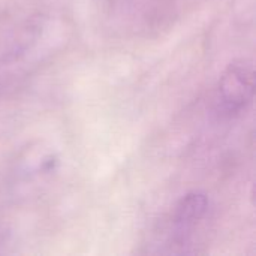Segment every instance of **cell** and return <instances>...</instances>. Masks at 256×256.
<instances>
[{
    "mask_svg": "<svg viewBox=\"0 0 256 256\" xmlns=\"http://www.w3.org/2000/svg\"><path fill=\"white\" fill-rule=\"evenodd\" d=\"M255 93V68L249 58L231 62L222 72L214 98L213 110L219 120H236L252 105Z\"/></svg>",
    "mask_w": 256,
    "mask_h": 256,
    "instance_id": "obj_3",
    "label": "cell"
},
{
    "mask_svg": "<svg viewBox=\"0 0 256 256\" xmlns=\"http://www.w3.org/2000/svg\"><path fill=\"white\" fill-rule=\"evenodd\" d=\"M212 219L213 204L206 192L194 190L183 195L171 212L162 254L195 255L204 252L202 246Z\"/></svg>",
    "mask_w": 256,
    "mask_h": 256,
    "instance_id": "obj_2",
    "label": "cell"
},
{
    "mask_svg": "<svg viewBox=\"0 0 256 256\" xmlns=\"http://www.w3.org/2000/svg\"><path fill=\"white\" fill-rule=\"evenodd\" d=\"M63 27L52 18L27 21L0 52V90L45 62L62 42Z\"/></svg>",
    "mask_w": 256,
    "mask_h": 256,
    "instance_id": "obj_1",
    "label": "cell"
},
{
    "mask_svg": "<svg viewBox=\"0 0 256 256\" xmlns=\"http://www.w3.org/2000/svg\"><path fill=\"white\" fill-rule=\"evenodd\" d=\"M57 159L50 152H33L27 153L18 162V176L24 178H36L54 171Z\"/></svg>",
    "mask_w": 256,
    "mask_h": 256,
    "instance_id": "obj_4",
    "label": "cell"
},
{
    "mask_svg": "<svg viewBox=\"0 0 256 256\" xmlns=\"http://www.w3.org/2000/svg\"><path fill=\"white\" fill-rule=\"evenodd\" d=\"M4 242H6V240H4V237H3V236H0V246H2Z\"/></svg>",
    "mask_w": 256,
    "mask_h": 256,
    "instance_id": "obj_5",
    "label": "cell"
}]
</instances>
